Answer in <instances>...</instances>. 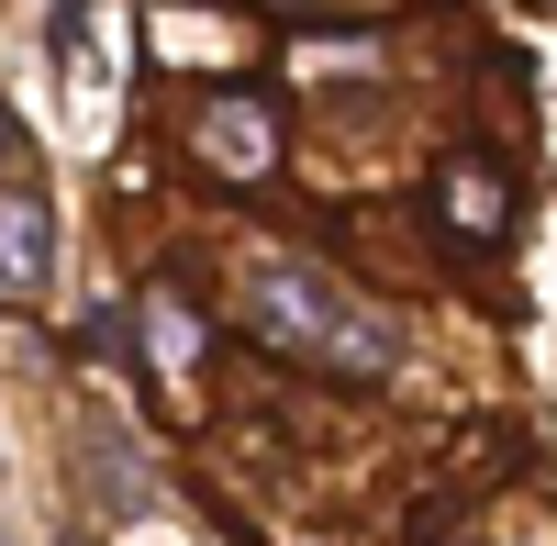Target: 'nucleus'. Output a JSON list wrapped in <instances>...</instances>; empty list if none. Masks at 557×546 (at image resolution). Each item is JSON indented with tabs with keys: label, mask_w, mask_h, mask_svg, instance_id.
I'll use <instances>...</instances> for the list:
<instances>
[{
	"label": "nucleus",
	"mask_w": 557,
	"mask_h": 546,
	"mask_svg": "<svg viewBox=\"0 0 557 546\" xmlns=\"http://www.w3.org/2000/svg\"><path fill=\"white\" fill-rule=\"evenodd\" d=\"M246 324L323 380H391V324L357 290H335L312 257H246Z\"/></svg>",
	"instance_id": "nucleus-1"
},
{
	"label": "nucleus",
	"mask_w": 557,
	"mask_h": 546,
	"mask_svg": "<svg viewBox=\"0 0 557 546\" xmlns=\"http://www.w3.org/2000/svg\"><path fill=\"white\" fill-rule=\"evenodd\" d=\"M190 146H201L223 178H268V167H278V112H268V89H212L201 123H190Z\"/></svg>",
	"instance_id": "nucleus-2"
},
{
	"label": "nucleus",
	"mask_w": 557,
	"mask_h": 546,
	"mask_svg": "<svg viewBox=\"0 0 557 546\" xmlns=\"http://www.w3.org/2000/svg\"><path fill=\"white\" fill-rule=\"evenodd\" d=\"M57 280V212L34 178H0V301H34Z\"/></svg>",
	"instance_id": "nucleus-3"
},
{
	"label": "nucleus",
	"mask_w": 557,
	"mask_h": 546,
	"mask_svg": "<svg viewBox=\"0 0 557 546\" xmlns=\"http://www.w3.org/2000/svg\"><path fill=\"white\" fill-rule=\"evenodd\" d=\"M89 491H101L112 513H146V469L134 458H101V446H89Z\"/></svg>",
	"instance_id": "nucleus-4"
},
{
	"label": "nucleus",
	"mask_w": 557,
	"mask_h": 546,
	"mask_svg": "<svg viewBox=\"0 0 557 546\" xmlns=\"http://www.w3.org/2000/svg\"><path fill=\"white\" fill-rule=\"evenodd\" d=\"M446 212L457 223H502V178H446Z\"/></svg>",
	"instance_id": "nucleus-5"
},
{
	"label": "nucleus",
	"mask_w": 557,
	"mask_h": 546,
	"mask_svg": "<svg viewBox=\"0 0 557 546\" xmlns=\"http://www.w3.org/2000/svg\"><path fill=\"white\" fill-rule=\"evenodd\" d=\"M146 335H157L168 369H190V312H178V301H157V312H146Z\"/></svg>",
	"instance_id": "nucleus-6"
},
{
	"label": "nucleus",
	"mask_w": 557,
	"mask_h": 546,
	"mask_svg": "<svg viewBox=\"0 0 557 546\" xmlns=\"http://www.w3.org/2000/svg\"><path fill=\"white\" fill-rule=\"evenodd\" d=\"M12 167H23V112L0 101V178H12Z\"/></svg>",
	"instance_id": "nucleus-7"
},
{
	"label": "nucleus",
	"mask_w": 557,
	"mask_h": 546,
	"mask_svg": "<svg viewBox=\"0 0 557 546\" xmlns=\"http://www.w3.org/2000/svg\"><path fill=\"white\" fill-rule=\"evenodd\" d=\"M67 546H89V535H67Z\"/></svg>",
	"instance_id": "nucleus-8"
}]
</instances>
